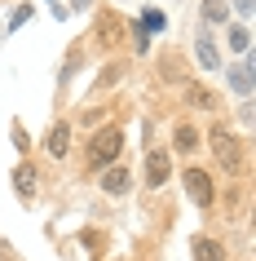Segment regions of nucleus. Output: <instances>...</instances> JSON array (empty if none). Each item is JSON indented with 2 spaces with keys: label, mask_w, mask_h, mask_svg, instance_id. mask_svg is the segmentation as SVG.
Here are the masks:
<instances>
[{
  "label": "nucleus",
  "mask_w": 256,
  "mask_h": 261,
  "mask_svg": "<svg viewBox=\"0 0 256 261\" xmlns=\"http://www.w3.org/2000/svg\"><path fill=\"white\" fill-rule=\"evenodd\" d=\"M168 151H173V160H186V164H194V155L203 151V124L194 120V115H181V120H173V128H168V142H163Z\"/></svg>",
  "instance_id": "5"
},
{
  "label": "nucleus",
  "mask_w": 256,
  "mask_h": 261,
  "mask_svg": "<svg viewBox=\"0 0 256 261\" xmlns=\"http://www.w3.org/2000/svg\"><path fill=\"white\" fill-rule=\"evenodd\" d=\"M124 75H128V54H124V58H106V62H102V75L93 80V89H89V93H93V97L115 93V89L124 84Z\"/></svg>",
  "instance_id": "17"
},
{
  "label": "nucleus",
  "mask_w": 256,
  "mask_h": 261,
  "mask_svg": "<svg viewBox=\"0 0 256 261\" xmlns=\"http://www.w3.org/2000/svg\"><path fill=\"white\" fill-rule=\"evenodd\" d=\"M181 191H186V199L199 213H212L216 199H221V181H216L212 168H203V164H186L181 168Z\"/></svg>",
  "instance_id": "4"
},
{
  "label": "nucleus",
  "mask_w": 256,
  "mask_h": 261,
  "mask_svg": "<svg viewBox=\"0 0 256 261\" xmlns=\"http://www.w3.org/2000/svg\"><path fill=\"white\" fill-rule=\"evenodd\" d=\"M155 75H159V84H181L186 89L194 75H190V54H181V49H159L155 54Z\"/></svg>",
  "instance_id": "12"
},
{
  "label": "nucleus",
  "mask_w": 256,
  "mask_h": 261,
  "mask_svg": "<svg viewBox=\"0 0 256 261\" xmlns=\"http://www.w3.org/2000/svg\"><path fill=\"white\" fill-rule=\"evenodd\" d=\"M225 9H230V18H234V22H252L256 0H225Z\"/></svg>",
  "instance_id": "25"
},
{
  "label": "nucleus",
  "mask_w": 256,
  "mask_h": 261,
  "mask_svg": "<svg viewBox=\"0 0 256 261\" xmlns=\"http://www.w3.org/2000/svg\"><path fill=\"white\" fill-rule=\"evenodd\" d=\"M181 107H186L190 115H208V120H216V115L225 111V97L216 93L208 80H199V75H194V80L181 89Z\"/></svg>",
  "instance_id": "9"
},
{
  "label": "nucleus",
  "mask_w": 256,
  "mask_h": 261,
  "mask_svg": "<svg viewBox=\"0 0 256 261\" xmlns=\"http://www.w3.org/2000/svg\"><path fill=\"white\" fill-rule=\"evenodd\" d=\"M31 18H36V5H31V0H22V5H14V9H9V18H5V31L14 36L18 27H27Z\"/></svg>",
  "instance_id": "21"
},
{
  "label": "nucleus",
  "mask_w": 256,
  "mask_h": 261,
  "mask_svg": "<svg viewBox=\"0 0 256 261\" xmlns=\"http://www.w3.org/2000/svg\"><path fill=\"white\" fill-rule=\"evenodd\" d=\"M252 120H256V107L252 102H239V107H234V124H239V128H252Z\"/></svg>",
  "instance_id": "26"
},
{
  "label": "nucleus",
  "mask_w": 256,
  "mask_h": 261,
  "mask_svg": "<svg viewBox=\"0 0 256 261\" xmlns=\"http://www.w3.org/2000/svg\"><path fill=\"white\" fill-rule=\"evenodd\" d=\"M128 111H133V102H128V97H115V102H93V107H80V115H71V124L93 133L97 124L120 120V115H128Z\"/></svg>",
  "instance_id": "14"
},
{
  "label": "nucleus",
  "mask_w": 256,
  "mask_h": 261,
  "mask_svg": "<svg viewBox=\"0 0 256 261\" xmlns=\"http://www.w3.org/2000/svg\"><path fill=\"white\" fill-rule=\"evenodd\" d=\"M203 151L212 155V168L225 181H243L247 168H252V142L243 138L230 120H221V115L203 124Z\"/></svg>",
  "instance_id": "1"
},
{
  "label": "nucleus",
  "mask_w": 256,
  "mask_h": 261,
  "mask_svg": "<svg viewBox=\"0 0 256 261\" xmlns=\"http://www.w3.org/2000/svg\"><path fill=\"white\" fill-rule=\"evenodd\" d=\"M190 261H234V257H230V244L221 234L194 230L190 234Z\"/></svg>",
  "instance_id": "16"
},
{
  "label": "nucleus",
  "mask_w": 256,
  "mask_h": 261,
  "mask_svg": "<svg viewBox=\"0 0 256 261\" xmlns=\"http://www.w3.org/2000/svg\"><path fill=\"white\" fill-rule=\"evenodd\" d=\"M225 89L239 102H252V93H256V62H252V54L247 58H234V62H225Z\"/></svg>",
  "instance_id": "13"
},
{
  "label": "nucleus",
  "mask_w": 256,
  "mask_h": 261,
  "mask_svg": "<svg viewBox=\"0 0 256 261\" xmlns=\"http://www.w3.org/2000/svg\"><path fill=\"white\" fill-rule=\"evenodd\" d=\"M124 146H128V115L97 124L93 133L84 138V146H80V177H97L102 168L120 164Z\"/></svg>",
  "instance_id": "2"
},
{
  "label": "nucleus",
  "mask_w": 256,
  "mask_h": 261,
  "mask_svg": "<svg viewBox=\"0 0 256 261\" xmlns=\"http://www.w3.org/2000/svg\"><path fill=\"white\" fill-rule=\"evenodd\" d=\"M221 36H225V49L234 58H247V54H252V22H234V18H230L225 27H221ZM225 49H221V54H225Z\"/></svg>",
  "instance_id": "18"
},
{
  "label": "nucleus",
  "mask_w": 256,
  "mask_h": 261,
  "mask_svg": "<svg viewBox=\"0 0 256 261\" xmlns=\"http://www.w3.org/2000/svg\"><path fill=\"white\" fill-rule=\"evenodd\" d=\"M239 261H247V257H239Z\"/></svg>",
  "instance_id": "29"
},
{
  "label": "nucleus",
  "mask_w": 256,
  "mask_h": 261,
  "mask_svg": "<svg viewBox=\"0 0 256 261\" xmlns=\"http://www.w3.org/2000/svg\"><path fill=\"white\" fill-rule=\"evenodd\" d=\"M133 186H137V177H133V168L124 164V160L97 173V191L106 195V199H128V195H133Z\"/></svg>",
  "instance_id": "15"
},
{
  "label": "nucleus",
  "mask_w": 256,
  "mask_h": 261,
  "mask_svg": "<svg viewBox=\"0 0 256 261\" xmlns=\"http://www.w3.org/2000/svg\"><path fill=\"white\" fill-rule=\"evenodd\" d=\"M80 244L93 248V261L106 257V230H80Z\"/></svg>",
  "instance_id": "24"
},
{
  "label": "nucleus",
  "mask_w": 256,
  "mask_h": 261,
  "mask_svg": "<svg viewBox=\"0 0 256 261\" xmlns=\"http://www.w3.org/2000/svg\"><path fill=\"white\" fill-rule=\"evenodd\" d=\"M84 44H89V54H102V58H124V54H128V36H124L120 9L97 5V9H93V27H89Z\"/></svg>",
  "instance_id": "3"
},
{
  "label": "nucleus",
  "mask_w": 256,
  "mask_h": 261,
  "mask_svg": "<svg viewBox=\"0 0 256 261\" xmlns=\"http://www.w3.org/2000/svg\"><path fill=\"white\" fill-rule=\"evenodd\" d=\"M40 151L53 164L71 160V151H75V124H71V115H53V124L44 128V138H40Z\"/></svg>",
  "instance_id": "11"
},
{
  "label": "nucleus",
  "mask_w": 256,
  "mask_h": 261,
  "mask_svg": "<svg viewBox=\"0 0 256 261\" xmlns=\"http://www.w3.org/2000/svg\"><path fill=\"white\" fill-rule=\"evenodd\" d=\"M44 5H58V0H44Z\"/></svg>",
  "instance_id": "28"
},
{
  "label": "nucleus",
  "mask_w": 256,
  "mask_h": 261,
  "mask_svg": "<svg viewBox=\"0 0 256 261\" xmlns=\"http://www.w3.org/2000/svg\"><path fill=\"white\" fill-rule=\"evenodd\" d=\"M89 44H84V36L80 40H71L67 44V54H62V62H58V107H62V102H67L71 97V84L80 80V71L89 67Z\"/></svg>",
  "instance_id": "8"
},
{
  "label": "nucleus",
  "mask_w": 256,
  "mask_h": 261,
  "mask_svg": "<svg viewBox=\"0 0 256 261\" xmlns=\"http://www.w3.org/2000/svg\"><path fill=\"white\" fill-rule=\"evenodd\" d=\"M40 177H44V164L36 160V155H27V160H18V168L9 173V186H14V199L22 208H31L36 199H40Z\"/></svg>",
  "instance_id": "10"
},
{
  "label": "nucleus",
  "mask_w": 256,
  "mask_h": 261,
  "mask_svg": "<svg viewBox=\"0 0 256 261\" xmlns=\"http://www.w3.org/2000/svg\"><path fill=\"white\" fill-rule=\"evenodd\" d=\"M9 138H14V151L22 155V160H27V155L36 151V146H31V133L22 128V120H14V124H9Z\"/></svg>",
  "instance_id": "23"
},
{
  "label": "nucleus",
  "mask_w": 256,
  "mask_h": 261,
  "mask_svg": "<svg viewBox=\"0 0 256 261\" xmlns=\"http://www.w3.org/2000/svg\"><path fill=\"white\" fill-rule=\"evenodd\" d=\"M124 36H128V54H133V58H146L150 49H155V36H150L137 18H128V22H124Z\"/></svg>",
  "instance_id": "19"
},
{
  "label": "nucleus",
  "mask_w": 256,
  "mask_h": 261,
  "mask_svg": "<svg viewBox=\"0 0 256 261\" xmlns=\"http://www.w3.org/2000/svg\"><path fill=\"white\" fill-rule=\"evenodd\" d=\"M225 22H230L225 0H199V27H208V31H221Z\"/></svg>",
  "instance_id": "20"
},
{
  "label": "nucleus",
  "mask_w": 256,
  "mask_h": 261,
  "mask_svg": "<svg viewBox=\"0 0 256 261\" xmlns=\"http://www.w3.org/2000/svg\"><path fill=\"white\" fill-rule=\"evenodd\" d=\"M67 5L75 9V14H93V9H97V0H67Z\"/></svg>",
  "instance_id": "27"
},
{
  "label": "nucleus",
  "mask_w": 256,
  "mask_h": 261,
  "mask_svg": "<svg viewBox=\"0 0 256 261\" xmlns=\"http://www.w3.org/2000/svg\"><path fill=\"white\" fill-rule=\"evenodd\" d=\"M190 54H194V62H199L203 75H221V67H225V54H221L216 31L199 27V22H194V31H190Z\"/></svg>",
  "instance_id": "7"
},
{
  "label": "nucleus",
  "mask_w": 256,
  "mask_h": 261,
  "mask_svg": "<svg viewBox=\"0 0 256 261\" xmlns=\"http://www.w3.org/2000/svg\"><path fill=\"white\" fill-rule=\"evenodd\" d=\"M177 177V160H173V151L168 146H146V160H141V186H146L150 195H159L168 181Z\"/></svg>",
  "instance_id": "6"
},
{
  "label": "nucleus",
  "mask_w": 256,
  "mask_h": 261,
  "mask_svg": "<svg viewBox=\"0 0 256 261\" xmlns=\"http://www.w3.org/2000/svg\"><path fill=\"white\" fill-rule=\"evenodd\" d=\"M137 22H141V27H146L150 36H159V31H168V14H163V9H155V5H146V9L137 14Z\"/></svg>",
  "instance_id": "22"
}]
</instances>
